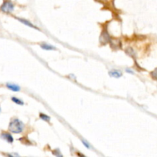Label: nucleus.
Wrapping results in <instances>:
<instances>
[{
    "instance_id": "nucleus-1",
    "label": "nucleus",
    "mask_w": 157,
    "mask_h": 157,
    "mask_svg": "<svg viewBox=\"0 0 157 157\" xmlns=\"http://www.w3.org/2000/svg\"><path fill=\"white\" fill-rule=\"evenodd\" d=\"M25 124L19 119H12L9 125V130L13 134H21L24 130Z\"/></svg>"
},
{
    "instance_id": "nucleus-2",
    "label": "nucleus",
    "mask_w": 157,
    "mask_h": 157,
    "mask_svg": "<svg viewBox=\"0 0 157 157\" xmlns=\"http://www.w3.org/2000/svg\"><path fill=\"white\" fill-rule=\"evenodd\" d=\"M0 10L6 13L12 12L14 10V4L11 0H5L3 4L0 7Z\"/></svg>"
},
{
    "instance_id": "nucleus-3",
    "label": "nucleus",
    "mask_w": 157,
    "mask_h": 157,
    "mask_svg": "<svg viewBox=\"0 0 157 157\" xmlns=\"http://www.w3.org/2000/svg\"><path fill=\"white\" fill-rule=\"evenodd\" d=\"M1 138L6 140V141H7L8 143H13V140H14L12 136L9 133H7V132H2V134H1Z\"/></svg>"
},
{
    "instance_id": "nucleus-4",
    "label": "nucleus",
    "mask_w": 157,
    "mask_h": 157,
    "mask_svg": "<svg viewBox=\"0 0 157 157\" xmlns=\"http://www.w3.org/2000/svg\"><path fill=\"white\" fill-rule=\"evenodd\" d=\"M109 75L114 78H120L121 76H123V73L120 70L113 69V70L109 71Z\"/></svg>"
},
{
    "instance_id": "nucleus-5",
    "label": "nucleus",
    "mask_w": 157,
    "mask_h": 157,
    "mask_svg": "<svg viewBox=\"0 0 157 157\" xmlns=\"http://www.w3.org/2000/svg\"><path fill=\"white\" fill-rule=\"evenodd\" d=\"M20 22H22V24H24V25H27L28 27H29V28H34V29H37V30H39V28L37 27V26H35L34 25H33L32 23L31 22H29V21H28V20L26 19H20V18H16Z\"/></svg>"
},
{
    "instance_id": "nucleus-6",
    "label": "nucleus",
    "mask_w": 157,
    "mask_h": 157,
    "mask_svg": "<svg viewBox=\"0 0 157 157\" xmlns=\"http://www.w3.org/2000/svg\"><path fill=\"white\" fill-rule=\"evenodd\" d=\"M100 40H101V42H103V44H105L106 42H109V41H110V34H108V32L107 31H103V33L101 34Z\"/></svg>"
},
{
    "instance_id": "nucleus-7",
    "label": "nucleus",
    "mask_w": 157,
    "mask_h": 157,
    "mask_svg": "<svg viewBox=\"0 0 157 157\" xmlns=\"http://www.w3.org/2000/svg\"><path fill=\"white\" fill-rule=\"evenodd\" d=\"M6 87L9 90H12V91H15V92H18L20 90V87L16 85L15 84H11V83H8L6 84Z\"/></svg>"
},
{
    "instance_id": "nucleus-8",
    "label": "nucleus",
    "mask_w": 157,
    "mask_h": 157,
    "mask_svg": "<svg viewBox=\"0 0 157 157\" xmlns=\"http://www.w3.org/2000/svg\"><path fill=\"white\" fill-rule=\"evenodd\" d=\"M40 47L44 50H46V51H53V50H56V48L53 46L52 45H49V44H41L40 45Z\"/></svg>"
},
{
    "instance_id": "nucleus-9",
    "label": "nucleus",
    "mask_w": 157,
    "mask_h": 157,
    "mask_svg": "<svg viewBox=\"0 0 157 157\" xmlns=\"http://www.w3.org/2000/svg\"><path fill=\"white\" fill-rule=\"evenodd\" d=\"M39 117H40L41 120L45 121V122H50V121H51V117L46 115L45 114H44V113H40L39 114Z\"/></svg>"
},
{
    "instance_id": "nucleus-10",
    "label": "nucleus",
    "mask_w": 157,
    "mask_h": 157,
    "mask_svg": "<svg viewBox=\"0 0 157 157\" xmlns=\"http://www.w3.org/2000/svg\"><path fill=\"white\" fill-rule=\"evenodd\" d=\"M12 101L15 103H16V104H19V105H23L24 104L23 101L22 100L17 98V97H12Z\"/></svg>"
},
{
    "instance_id": "nucleus-11",
    "label": "nucleus",
    "mask_w": 157,
    "mask_h": 157,
    "mask_svg": "<svg viewBox=\"0 0 157 157\" xmlns=\"http://www.w3.org/2000/svg\"><path fill=\"white\" fill-rule=\"evenodd\" d=\"M126 52H127V54H129V56H134V51L133 48H127V51H126Z\"/></svg>"
},
{
    "instance_id": "nucleus-12",
    "label": "nucleus",
    "mask_w": 157,
    "mask_h": 157,
    "mask_svg": "<svg viewBox=\"0 0 157 157\" xmlns=\"http://www.w3.org/2000/svg\"><path fill=\"white\" fill-rule=\"evenodd\" d=\"M151 75H152V77H153V78L157 79V68H156L155 70L151 73Z\"/></svg>"
},
{
    "instance_id": "nucleus-13",
    "label": "nucleus",
    "mask_w": 157,
    "mask_h": 157,
    "mask_svg": "<svg viewBox=\"0 0 157 157\" xmlns=\"http://www.w3.org/2000/svg\"><path fill=\"white\" fill-rule=\"evenodd\" d=\"M82 143H83V144H84V146H85V147H87V148H88V149H90V146H89V143L87 142V141H84V140H82Z\"/></svg>"
},
{
    "instance_id": "nucleus-14",
    "label": "nucleus",
    "mask_w": 157,
    "mask_h": 157,
    "mask_svg": "<svg viewBox=\"0 0 157 157\" xmlns=\"http://www.w3.org/2000/svg\"><path fill=\"white\" fill-rule=\"evenodd\" d=\"M126 71H127V73L132 74H134V72H133V71H132V70H130V69H126Z\"/></svg>"
},
{
    "instance_id": "nucleus-15",
    "label": "nucleus",
    "mask_w": 157,
    "mask_h": 157,
    "mask_svg": "<svg viewBox=\"0 0 157 157\" xmlns=\"http://www.w3.org/2000/svg\"><path fill=\"white\" fill-rule=\"evenodd\" d=\"M0 113H1V108H0Z\"/></svg>"
}]
</instances>
